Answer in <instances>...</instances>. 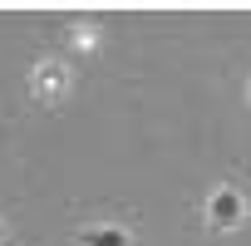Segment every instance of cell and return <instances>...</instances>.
Wrapping results in <instances>:
<instances>
[{
  "instance_id": "7a4b0ae2",
  "label": "cell",
  "mask_w": 251,
  "mask_h": 246,
  "mask_svg": "<svg viewBox=\"0 0 251 246\" xmlns=\"http://www.w3.org/2000/svg\"><path fill=\"white\" fill-rule=\"evenodd\" d=\"M30 89H35L40 103H59V98L69 94V64H59V59H40Z\"/></svg>"
},
{
  "instance_id": "6da1fadb",
  "label": "cell",
  "mask_w": 251,
  "mask_h": 246,
  "mask_svg": "<svg viewBox=\"0 0 251 246\" xmlns=\"http://www.w3.org/2000/svg\"><path fill=\"white\" fill-rule=\"evenodd\" d=\"M202 221H207L212 231H236V226H246V197H241L236 187H212V192L202 197Z\"/></svg>"
},
{
  "instance_id": "3957f363",
  "label": "cell",
  "mask_w": 251,
  "mask_h": 246,
  "mask_svg": "<svg viewBox=\"0 0 251 246\" xmlns=\"http://www.w3.org/2000/svg\"><path fill=\"white\" fill-rule=\"evenodd\" d=\"M74 241H79V246H133L128 231H123V226H108V221H89V226H79Z\"/></svg>"
}]
</instances>
